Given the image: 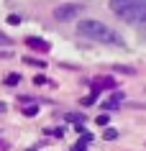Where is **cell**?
Here are the masks:
<instances>
[{"mask_svg": "<svg viewBox=\"0 0 146 151\" xmlns=\"http://www.w3.org/2000/svg\"><path fill=\"white\" fill-rule=\"evenodd\" d=\"M77 31H80V36H85V39H90V41H100V44H115V46H121V44H123L121 36H118V33H115L110 26L100 23V21H80Z\"/></svg>", "mask_w": 146, "mask_h": 151, "instance_id": "6da1fadb", "label": "cell"}, {"mask_svg": "<svg viewBox=\"0 0 146 151\" xmlns=\"http://www.w3.org/2000/svg\"><path fill=\"white\" fill-rule=\"evenodd\" d=\"M110 10L126 23H146V0H110Z\"/></svg>", "mask_w": 146, "mask_h": 151, "instance_id": "7a4b0ae2", "label": "cell"}, {"mask_svg": "<svg viewBox=\"0 0 146 151\" xmlns=\"http://www.w3.org/2000/svg\"><path fill=\"white\" fill-rule=\"evenodd\" d=\"M80 13V5H59L57 10H54V18L57 21H69V18H74Z\"/></svg>", "mask_w": 146, "mask_h": 151, "instance_id": "3957f363", "label": "cell"}, {"mask_svg": "<svg viewBox=\"0 0 146 151\" xmlns=\"http://www.w3.org/2000/svg\"><path fill=\"white\" fill-rule=\"evenodd\" d=\"M123 100V92H113V97H108L105 103H103V110H115Z\"/></svg>", "mask_w": 146, "mask_h": 151, "instance_id": "277c9868", "label": "cell"}, {"mask_svg": "<svg viewBox=\"0 0 146 151\" xmlns=\"http://www.w3.org/2000/svg\"><path fill=\"white\" fill-rule=\"evenodd\" d=\"M26 44H28V46H33V49H39V51H49V44L44 39H26Z\"/></svg>", "mask_w": 146, "mask_h": 151, "instance_id": "5b68a950", "label": "cell"}, {"mask_svg": "<svg viewBox=\"0 0 146 151\" xmlns=\"http://www.w3.org/2000/svg\"><path fill=\"white\" fill-rule=\"evenodd\" d=\"M90 141H92V136H90V133H85V136H82V141H77V143H74V149H72V151H85V146H87Z\"/></svg>", "mask_w": 146, "mask_h": 151, "instance_id": "8992f818", "label": "cell"}, {"mask_svg": "<svg viewBox=\"0 0 146 151\" xmlns=\"http://www.w3.org/2000/svg\"><path fill=\"white\" fill-rule=\"evenodd\" d=\"M105 138H108V141L118 138V131H115V128H108V131H105Z\"/></svg>", "mask_w": 146, "mask_h": 151, "instance_id": "52a82bcc", "label": "cell"}, {"mask_svg": "<svg viewBox=\"0 0 146 151\" xmlns=\"http://www.w3.org/2000/svg\"><path fill=\"white\" fill-rule=\"evenodd\" d=\"M18 80H21V77H18V74H8V77H5V85H16Z\"/></svg>", "mask_w": 146, "mask_h": 151, "instance_id": "ba28073f", "label": "cell"}, {"mask_svg": "<svg viewBox=\"0 0 146 151\" xmlns=\"http://www.w3.org/2000/svg\"><path fill=\"white\" fill-rule=\"evenodd\" d=\"M8 23H10V26H18V23H21V16H16V13L8 16Z\"/></svg>", "mask_w": 146, "mask_h": 151, "instance_id": "9c48e42d", "label": "cell"}, {"mask_svg": "<svg viewBox=\"0 0 146 151\" xmlns=\"http://www.w3.org/2000/svg\"><path fill=\"white\" fill-rule=\"evenodd\" d=\"M26 115H36V113H39V108H36V105H31V108H26Z\"/></svg>", "mask_w": 146, "mask_h": 151, "instance_id": "30bf717a", "label": "cell"}, {"mask_svg": "<svg viewBox=\"0 0 146 151\" xmlns=\"http://www.w3.org/2000/svg\"><path fill=\"white\" fill-rule=\"evenodd\" d=\"M108 123V115H97V126H105Z\"/></svg>", "mask_w": 146, "mask_h": 151, "instance_id": "8fae6325", "label": "cell"}, {"mask_svg": "<svg viewBox=\"0 0 146 151\" xmlns=\"http://www.w3.org/2000/svg\"><path fill=\"white\" fill-rule=\"evenodd\" d=\"M0 44H10V39L5 36V33H0Z\"/></svg>", "mask_w": 146, "mask_h": 151, "instance_id": "7c38bea8", "label": "cell"}, {"mask_svg": "<svg viewBox=\"0 0 146 151\" xmlns=\"http://www.w3.org/2000/svg\"><path fill=\"white\" fill-rule=\"evenodd\" d=\"M3 110H5V103H0V113H3Z\"/></svg>", "mask_w": 146, "mask_h": 151, "instance_id": "4fadbf2b", "label": "cell"}]
</instances>
